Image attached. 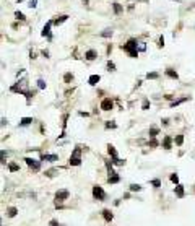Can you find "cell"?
<instances>
[{"label":"cell","mask_w":195,"mask_h":226,"mask_svg":"<svg viewBox=\"0 0 195 226\" xmlns=\"http://www.w3.org/2000/svg\"><path fill=\"white\" fill-rule=\"evenodd\" d=\"M54 25V21H47V23H46V26L44 28H42V33H41V34L44 36H47V38H50V26Z\"/></svg>","instance_id":"obj_10"},{"label":"cell","mask_w":195,"mask_h":226,"mask_svg":"<svg viewBox=\"0 0 195 226\" xmlns=\"http://www.w3.org/2000/svg\"><path fill=\"white\" fill-rule=\"evenodd\" d=\"M141 189H143V187H141L140 184H130V186H129V190L130 192H140Z\"/></svg>","instance_id":"obj_19"},{"label":"cell","mask_w":195,"mask_h":226,"mask_svg":"<svg viewBox=\"0 0 195 226\" xmlns=\"http://www.w3.org/2000/svg\"><path fill=\"white\" fill-rule=\"evenodd\" d=\"M16 213H18V208H16V207H7V216H8V218L16 216Z\"/></svg>","instance_id":"obj_14"},{"label":"cell","mask_w":195,"mask_h":226,"mask_svg":"<svg viewBox=\"0 0 195 226\" xmlns=\"http://www.w3.org/2000/svg\"><path fill=\"white\" fill-rule=\"evenodd\" d=\"M189 98H180V99H177V101H174V103H171V107H176V106H179L180 103H184V101H187Z\"/></svg>","instance_id":"obj_26"},{"label":"cell","mask_w":195,"mask_h":226,"mask_svg":"<svg viewBox=\"0 0 195 226\" xmlns=\"http://www.w3.org/2000/svg\"><path fill=\"white\" fill-rule=\"evenodd\" d=\"M117 127V124H115L114 121H109V122H106V129H115Z\"/></svg>","instance_id":"obj_30"},{"label":"cell","mask_w":195,"mask_h":226,"mask_svg":"<svg viewBox=\"0 0 195 226\" xmlns=\"http://www.w3.org/2000/svg\"><path fill=\"white\" fill-rule=\"evenodd\" d=\"M112 107H114V103H112L111 98H104V99L101 101V109L103 111H111Z\"/></svg>","instance_id":"obj_7"},{"label":"cell","mask_w":195,"mask_h":226,"mask_svg":"<svg viewBox=\"0 0 195 226\" xmlns=\"http://www.w3.org/2000/svg\"><path fill=\"white\" fill-rule=\"evenodd\" d=\"M41 161H46V163H55V161H59V155L42 153V155H41Z\"/></svg>","instance_id":"obj_6"},{"label":"cell","mask_w":195,"mask_h":226,"mask_svg":"<svg viewBox=\"0 0 195 226\" xmlns=\"http://www.w3.org/2000/svg\"><path fill=\"white\" fill-rule=\"evenodd\" d=\"M49 226H62V225H60L57 220H50V221H49Z\"/></svg>","instance_id":"obj_36"},{"label":"cell","mask_w":195,"mask_h":226,"mask_svg":"<svg viewBox=\"0 0 195 226\" xmlns=\"http://www.w3.org/2000/svg\"><path fill=\"white\" fill-rule=\"evenodd\" d=\"M31 122H33V117H23L20 121V127H26V125H29Z\"/></svg>","instance_id":"obj_18"},{"label":"cell","mask_w":195,"mask_h":226,"mask_svg":"<svg viewBox=\"0 0 195 226\" xmlns=\"http://www.w3.org/2000/svg\"><path fill=\"white\" fill-rule=\"evenodd\" d=\"M67 18H68L67 15H62V16H59V18H55V20H54V25H57V26L62 25L64 21H67Z\"/></svg>","instance_id":"obj_21"},{"label":"cell","mask_w":195,"mask_h":226,"mask_svg":"<svg viewBox=\"0 0 195 226\" xmlns=\"http://www.w3.org/2000/svg\"><path fill=\"white\" fill-rule=\"evenodd\" d=\"M38 86H39L41 90H44L46 88V81L42 80V78H39V80H38Z\"/></svg>","instance_id":"obj_34"},{"label":"cell","mask_w":195,"mask_h":226,"mask_svg":"<svg viewBox=\"0 0 195 226\" xmlns=\"http://www.w3.org/2000/svg\"><path fill=\"white\" fill-rule=\"evenodd\" d=\"M99 80H101L99 75H91L90 78H88V83H90L91 86H96L98 83H99Z\"/></svg>","instance_id":"obj_15"},{"label":"cell","mask_w":195,"mask_h":226,"mask_svg":"<svg viewBox=\"0 0 195 226\" xmlns=\"http://www.w3.org/2000/svg\"><path fill=\"white\" fill-rule=\"evenodd\" d=\"M148 133H150V137H151V138H155V137L158 135V133H159V129H158V127H151Z\"/></svg>","instance_id":"obj_23"},{"label":"cell","mask_w":195,"mask_h":226,"mask_svg":"<svg viewBox=\"0 0 195 226\" xmlns=\"http://www.w3.org/2000/svg\"><path fill=\"white\" fill-rule=\"evenodd\" d=\"M81 148L80 146H75V150L72 151L70 158H68V164L70 166H80L81 164Z\"/></svg>","instance_id":"obj_2"},{"label":"cell","mask_w":195,"mask_h":226,"mask_svg":"<svg viewBox=\"0 0 195 226\" xmlns=\"http://www.w3.org/2000/svg\"><path fill=\"white\" fill-rule=\"evenodd\" d=\"M117 182H120V176L117 174V172L107 177V184H117Z\"/></svg>","instance_id":"obj_16"},{"label":"cell","mask_w":195,"mask_h":226,"mask_svg":"<svg viewBox=\"0 0 195 226\" xmlns=\"http://www.w3.org/2000/svg\"><path fill=\"white\" fill-rule=\"evenodd\" d=\"M96 57H98V54H96V50H93V49L85 52V59L86 60H94Z\"/></svg>","instance_id":"obj_13"},{"label":"cell","mask_w":195,"mask_h":226,"mask_svg":"<svg viewBox=\"0 0 195 226\" xmlns=\"http://www.w3.org/2000/svg\"><path fill=\"white\" fill-rule=\"evenodd\" d=\"M91 194H93V199L98 202H106V199H107V194L104 192V189L101 186H93V190H91Z\"/></svg>","instance_id":"obj_3"},{"label":"cell","mask_w":195,"mask_h":226,"mask_svg":"<svg viewBox=\"0 0 195 226\" xmlns=\"http://www.w3.org/2000/svg\"><path fill=\"white\" fill-rule=\"evenodd\" d=\"M55 203H62V202L68 200L70 199V190H67V189H59V190L55 192Z\"/></svg>","instance_id":"obj_4"},{"label":"cell","mask_w":195,"mask_h":226,"mask_svg":"<svg viewBox=\"0 0 195 226\" xmlns=\"http://www.w3.org/2000/svg\"><path fill=\"white\" fill-rule=\"evenodd\" d=\"M23 161H25L26 164L29 166V169H33V171H39V169H41V163H42L41 160H34V158H29V156H26Z\"/></svg>","instance_id":"obj_5"},{"label":"cell","mask_w":195,"mask_h":226,"mask_svg":"<svg viewBox=\"0 0 195 226\" xmlns=\"http://www.w3.org/2000/svg\"><path fill=\"white\" fill-rule=\"evenodd\" d=\"M161 122H163V125H169V119H163Z\"/></svg>","instance_id":"obj_41"},{"label":"cell","mask_w":195,"mask_h":226,"mask_svg":"<svg viewBox=\"0 0 195 226\" xmlns=\"http://www.w3.org/2000/svg\"><path fill=\"white\" fill-rule=\"evenodd\" d=\"M164 73H166L168 76H169V78H172V80H177V78H179L177 72H176V70H172V68H168V70H166Z\"/></svg>","instance_id":"obj_17"},{"label":"cell","mask_w":195,"mask_h":226,"mask_svg":"<svg viewBox=\"0 0 195 226\" xmlns=\"http://www.w3.org/2000/svg\"><path fill=\"white\" fill-rule=\"evenodd\" d=\"M161 145H163V148H164V150H171V148H172V138H171L169 135L164 137V140H163V143H161Z\"/></svg>","instance_id":"obj_11"},{"label":"cell","mask_w":195,"mask_h":226,"mask_svg":"<svg viewBox=\"0 0 195 226\" xmlns=\"http://www.w3.org/2000/svg\"><path fill=\"white\" fill-rule=\"evenodd\" d=\"M150 186H153L155 189H159V187H161V179H151Z\"/></svg>","instance_id":"obj_22"},{"label":"cell","mask_w":195,"mask_h":226,"mask_svg":"<svg viewBox=\"0 0 195 226\" xmlns=\"http://www.w3.org/2000/svg\"><path fill=\"white\" fill-rule=\"evenodd\" d=\"M107 153H109V156L112 158V161L119 158V156H117V151H115V148H114V145H111V143L107 145Z\"/></svg>","instance_id":"obj_12"},{"label":"cell","mask_w":195,"mask_h":226,"mask_svg":"<svg viewBox=\"0 0 195 226\" xmlns=\"http://www.w3.org/2000/svg\"><path fill=\"white\" fill-rule=\"evenodd\" d=\"M158 76H159V75H158L156 72H151V73H148V75H146V78H148V80H150V78H151V80H155V78H158Z\"/></svg>","instance_id":"obj_31"},{"label":"cell","mask_w":195,"mask_h":226,"mask_svg":"<svg viewBox=\"0 0 195 226\" xmlns=\"http://www.w3.org/2000/svg\"><path fill=\"white\" fill-rule=\"evenodd\" d=\"M64 80H65V83H70V81L73 80V75H72L70 72H68V73H65V76H64Z\"/></svg>","instance_id":"obj_29"},{"label":"cell","mask_w":195,"mask_h":226,"mask_svg":"<svg viewBox=\"0 0 195 226\" xmlns=\"http://www.w3.org/2000/svg\"><path fill=\"white\" fill-rule=\"evenodd\" d=\"M42 55H44L46 59H47V57H49V52H47V50H42Z\"/></svg>","instance_id":"obj_42"},{"label":"cell","mask_w":195,"mask_h":226,"mask_svg":"<svg viewBox=\"0 0 195 226\" xmlns=\"http://www.w3.org/2000/svg\"><path fill=\"white\" fill-rule=\"evenodd\" d=\"M158 46H159V47H163V46H164V38H163V36L159 38V44H158Z\"/></svg>","instance_id":"obj_40"},{"label":"cell","mask_w":195,"mask_h":226,"mask_svg":"<svg viewBox=\"0 0 195 226\" xmlns=\"http://www.w3.org/2000/svg\"><path fill=\"white\" fill-rule=\"evenodd\" d=\"M138 49H140V50H145V49H146L145 42H140V44H138Z\"/></svg>","instance_id":"obj_38"},{"label":"cell","mask_w":195,"mask_h":226,"mask_svg":"<svg viewBox=\"0 0 195 226\" xmlns=\"http://www.w3.org/2000/svg\"><path fill=\"white\" fill-rule=\"evenodd\" d=\"M107 70H109V72H114V70H115V65H114V62H111V60L107 62Z\"/></svg>","instance_id":"obj_33"},{"label":"cell","mask_w":195,"mask_h":226,"mask_svg":"<svg viewBox=\"0 0 195 226\" xmlns=\"http://www.w3.org/2000/svg\"><path fill=\"white\" fill-rule=\"evenodd\" d=\"M101 215H103V218H104L106 223H111V221L114 220V213H112L111 208H104V210L101 211Z\"/></svg>","instance_id":"obj_8"},{"label":"cell","mask_w":195,"mask_h":226,"mask_svg":"<svg viewBox=\"0 0 195 226\" xmlns=\"http://www.w3.org/2000/svg\"><path fill=\"white\" fill-rule=\"evenodd\" d=\"M85 3H88V0H85Z\"/></svg>","instance_id":"obj_43"},{"label":"cell","mask_w":195,"mask_h":226,"mask_svg":"<svg viewBox=\"0 0 195 226\" xmlns=\"http://www.w3.org/2000/svg\"><path fill=\"white\" fill-rule=\"evenodd\" d=\"M137 46H138V42H137V39H130L127 44L122 46V50H125V52H129L130 57H133V59H137L138 57V49H137Z\"/></svg>","instance_id":"obj_1"},{"label":"cell","mask_w":195,"mask_h":226,"mask_svg":"<svg viewBox=\"0 0 195 226\" xmlns=\"http://www.w3.org/2000/svg\"><path fill=\"white\" fill-rule=\"evenodd\" d=\"M174 142H176V145H179V146H180L182 143H184V135H177V137L174 138Z\"/></svg>","instance_id":"obj_25"},{"label":"cell","mask_w":195,"mask_h":226,"mask_svg":"<svg viewBox=\"0 0 195 226\" xmlns=\"http://www.w3.org/2000/svg\"><path fill=\"white\" fill-rule=\"evenodd\" d=\"M169 179H171V182H174L176 186L179 184V176H177L176 172H172V174H171V176H169Z\"/></svg>","instance_id":"obj_24"},{"label":"cell","mask_w":195,"mask_h":226,"mask_svg":"<svg viewBox=\"0 0 195 226\" xmlns=\"http://www.w3.org/2000/svg\"><path fill=\"white\" fill-rule=\"evenodd\" d=\"M174 194H176V197H177V199H184V197H185L184 186H182V184H177V186L174 187Z\"/></svg>","instance_id":"obj_9"},{"label":"cell","mask_w":195,"mask_h":226,"mask_svg":"<svg viewBox=\"0 0 195 226\" xmlns=\"http://www.w3.org/2000/svg\"><path fill=\"white\" fill-rule=\"evenodd\" d=\"M148 107H150V101L145 99V101H143V104H141V109H145V111H146Z\"/></svg>","instance_id":"obj_35"},{"label":"cell","mask_w":195,"mask_h":226,"mask_svg":"<svg viewBox=\"0 0 195 226\" xmlns=\"http://www.w3.org/2000/svg\"><path fill=\"white\" fill-rule=\"evenodd\" d=\"M15 16H16V18H18L20 21H25V20H26V18H25V15H23L21 11H16V13H15Z\"/></svg>","instance_id":"obj_32"},{"label":"cell","mask_w":195,"mask_h":226,"mask_svg":"<svg viewBox=\"0 0 195 226\" xmlns=\"http://www.w3.org/2000/svg\"><path fill=\"white\" fill-rule=\"evenodd\" d=\"M8 171H10V172H16V171H20V166L16 164V163H8Z\"/></svg>","instance_id":"obj_20"},{"label":"cell","mask_w":195,"mask_h":226,"mask_svg":"<svg viewBox=\"0 0 195 226\" xmlns=\"http://www.w3.org/2000/svg\"><path fill=\"white\" fill-rule=\"evenodd\" d=\"M36 3H38V0H31V2H29V7H31V8H34Z\"/></svg>","instance_id":"obj_39"},{"label":"cell","mask_w":195,"mask_h":226,"mask_svg":"<svg viewBox=\"0 0 195 226\" xmlns=\"http://www.w3.org/2000/svg\"><path fill=\"white\" fill-rule=\"evenodd\" d=\"M112 8H114V11L117 13V15H119V13H122V5H120V3H114V5H112Z\"/></svg>","instance_id":"obj_27"},{"label":"cell","mask_w":195,"mask_h":226,"mask_svg":"<svg viewBox=\"0 0 195 226\" xmlns=\"http://www.w3.org/2000/svg\"><path fill=\"white\" fill-rule=\"evenodd\" d=\"M148 145H150L151 148H155V146H158V142H156L155 138H151V142H148Z\"/></svg>","instance_id":"obj_37"},{"label":"cell","mask_w":195,"mask_h":226,"mask_svg":"<svg viewBox=\"0 0 195 226\" xmlns=\"http://www.w3.org/2000/svg\"><path fill=\"white\" fill-rule=\"evenodd\" d=\"M101 36H103V38H109V36H112V30H109V28L104 30L103 33H101Z\"/></svg>","instance_id":"obj_28"}]
</instances>
